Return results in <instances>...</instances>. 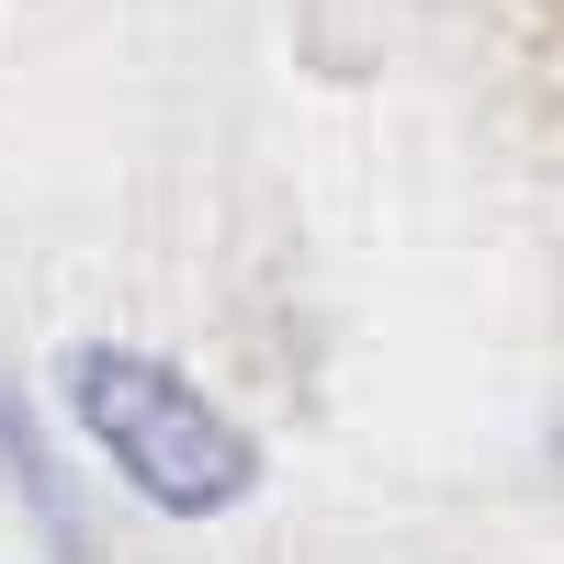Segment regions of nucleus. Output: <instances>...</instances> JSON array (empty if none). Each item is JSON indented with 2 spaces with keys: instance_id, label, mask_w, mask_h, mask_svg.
Here are the masks:
<instances>
[{
  "instance_id": "nucleus-1",
  "label": "nucleus",
  "mask_w": 564,
  "mask_h": 564,
  "mask_svg": "<svg viewBox=\"0 0 564 564\" xmlns=\"http://www.w3.org/2000/svg\"><path fill=\"white\" fill-rule=\"evenodd\" d=\"M68 395L90 417V441L124 463V486L159 497V508H226V497H249V475H260V452L226 430V417L204 406V384H181L170 361L79 350L68 361Z\"/></svg>"
}]
</instances>
